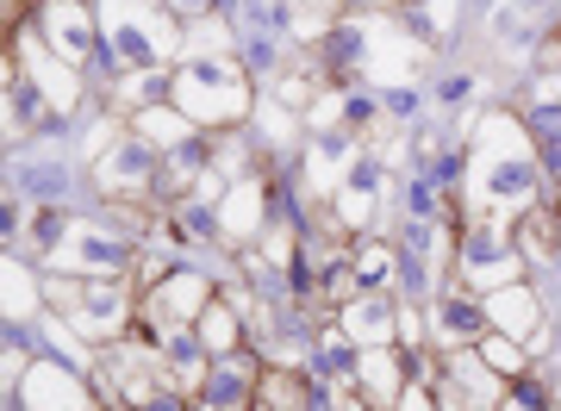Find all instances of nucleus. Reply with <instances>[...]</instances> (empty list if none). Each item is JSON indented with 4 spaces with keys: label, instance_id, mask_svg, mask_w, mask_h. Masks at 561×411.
Instances as JSON below:
<instances>
[{
    "label": "nucleus",
    "instance_id": "nucleus-17",
    "mask_svg": "<svg viewBox=\"0 0 561 411\" xmlns=\"http://www.w3.org/2000/svg\"><path fill=\"white\" fill-rule=\"evenodd\" d=\"M393 312H400V306H393L387 294H350L337 324H343V336H350L356 350H375V343H393Z\"/></svg>",
    "mask_w": 561,
    "mask_h": 411
},
{
    "label": "nucleus",
    "instance_id": "nucleus-22",
    "mask_svg": "<svg viewBox=\"0 0 561 411\" xmlns=\"http://www.w3.org/2000/svg\"><path fill=\"white\" fill-rule=\"evenodd\" d=\"M280 7H287L280 20H287V32L300 44L331 38V32H337V13H343V0H280Z\"/></svg>",
    "mask_w": 561,
    "mask_h": 411
},
{
    "label": "nucleus",
    "instance_id": "nucleus-26",
    "mask_svg": "<svg viewBox=\"0 0 561 411\" xmlns=\"http://www.w3.org/2000/svg\"><path fill=\"white\" fill-rule=\"evenodd\" d=\"M213 175H219V181H243V175H250V144H243V137H225L219 150H213Z\"/></svg>",
    "mask_w": 561,
    "mask_h": 411
},
{
    "label": "nucleus",
    "instance_id": "nucleus-25",
    "mask_svg": "<svg viewBox=\"0 0 561 411\" xmlns=\"http://www.w3.org/2000/svg\"><path fill=\"white\" fill-rule=\"evenodd\" d=\"M474 355H481V362H486L493 374H500V380H518V374H524L518 343H512V336H500V331H486L481 343H474Z\"/></svg>",
    "mask_w": 561,
    "mask_h": 411
},
{
    "label": "nucleus",
    "instance_id": "nucleus-28",
    "mask_svg": "<svg viewBox=\"0 0 561 411\" xmlns=\"http://www.w3.org/2000/svg\"><path fill=\"white\" fill-rule=\"evenodd\" d=\"M262 262H268V269H294V231H275V225H268V231H262Z\"/></svg>",
    "mask_w": 561,
    "mask_h": 411
},
{
    "label": "nucleus",
    "instance_id": "nucleus-1",
    "mask_svg": "<svg viewBox=\"0 0 561 411\" xmlns=\"http://www.w3.org/2000/svg\"><path fill=\"white\" fill-rule=\"evenodd\" d=\"M468 206L486 225H512L530 206H542V162L537 144L512 113H486L474 125V150H468Z\"/></svg>",
    "mask_w": 561,
    "mask_h": 411
},
{
    "label": "nucleus",
    "instance_id": "nucleus-13",
    "mask_svg": "<svg viewBox=\"0 0 561 411\" xmlns=\"http://www.w3.org/2000/svg\"><path fill=\"white\" fill-rule=\"evenodd\" d=\"M431 336H437L443 350H474L486 336V306H481V294L474 287H443L437 294V306H431Z\"/></svg>",
    "mask_w": 561,
    "mask_h": 411
},
{
    "label": "nucleus",
    "instance_id": "nucleus-24",
    "mask_svg": "<svg viewBox=\"0 0 561 411\" xmlns=\"http://www.w3.org/2000/svg\"><path fill=\"white\" fill-rule=\"evenodd\" d=\"M518 255H561V213L556 206H530V213L518 218Z\"/></svg>",
    "mask_w": 561,
    "mask_h": 411
},
{
    "label": "nucleus",
    "instance_id": "nucleus-7",
    "mask_svg": "<svg viewBox=\"0 0 561 411\" xmlns=\"http://www.w3.org/2000/svg\"><path fill=\"white\" fill-rule=\"evenodd\" d=\"M88 169H94V187H101L113 206H144L162 181V150H150L138 132H125V137H113Z\"/></svg>",
    "mask_w": 561,
    "mask_h": 411
},
{
    "label": "nucleus",
    "instance_id": "nucleus-3",
    "mask_svg": "<svg viewBox=\"0 0 561 411\" xmlns=\"http://www.w3.org/2000/svg\"><path fill=\"white\" fill-rule=\"evenodd\" d=\"M44 299L57 306V318H69L88 343H119L131 331V281H106V274H50Z\"/></svg>",
    "mask_w": 561,
    "mask_h": 411
},
{
    "label": "nucleus",
    "instance_id": "nucleus-2",
    "mask_svg": "<svg viewBox=\"0 0 561 411\" xmlns=\"http://www.w3.org/2000/svg\"><path fill=\"white\" fill-rule=\"evenodd\" d=\"M169 106H175L187 125H238V118L256 113V88H250V69H243L231 50H181L169 62Z\"/></svg>",
    "mask_w": 561,
    "mask_h": 411
},
{
    "label": "nucleus",
    "instance_id": "nucleus-6",
    "mask_svg": "<svg viewBox=\"0 0 561 411\" xmlns=\"http://www.w3.org/2000/svg\"><path fill=\"white\" fill-rule=\"evenodd\" d=\"M44 262L57 274H106V281H125V269L138 262V250L119 231L94 225V218H62L57 237L44 243Z\"/></svg>",
    "mask_w": 561,
    "mask_h": 411
},
{
    "label": "nucleus",
    "instance_id": "nucleus-4",
    "mask_svg": "<svg viewBox=\"0 0 561 411\" xmlns=\"http://www.w3.org/2000/svg\"><path fill=\"white\" fill-rule=\"evenodd\" d=\"M101 32L125 69H162L181 50V25L162 0H101Z\"/></svg>",
    "mask_w": 561,
    "mask_h": 411
},
{
    "label": "nucleus",
    "instance_id": "nucleus-27",
    "mask_svg": "<svg viewBox=\"0 0 561 411\" xmlns=\"http://www.w3.org/2000/svg\"><path fill=\"white\" fill-rule=\"evenodd\" d=\"M256 125H262L268 137H275V144H294V137H300V118L280 113V106H256Z\"/></svg>",
    "mask_w": 561,
    "mask_h": 411
},
{
    "label": "nucleus",
    "instance_id": "nucleus-23",
    "mask_svg": "<svg viewBox=\"0 0 561 411\" xmlns=\"http://www.w3.org/2000/svg\"><path fill=\"white\" fill-rule=\"evenodd\" d=\"M393 269H400V255L387 250V243H362L356 262H350V287L356 294H387L393 287Z\"/></svg>",
    "mask_w": 561,
    "mask_h": 411
},
{
    "label": "nucleus",
    "instance_id": "nucleus-16",
    "mask_svg": "<svg viewBox=\"0 0 561 411\" xmlns=\"http://www.w3.org/2000/svg\"><path fill=\"white\" fill-rule=\"evenodd\" d=\"M486 306V331L512 336V343H530V336L542 331V306L537 294L524 287V281H512V287H493V294H481Z\"/></svg>",
    "mask_w": 561,
    "mask_h": 411
},
{
    "label": "nucleus",
    "instance_id": "nucleus-21",
    "mask_svg": "<svg viewBox=\"0 0 561 411\" xmlns=\"http://www.w3.org/2000/svg\"><path fill=\"white\" fill-rule=\"evenodd\" d=\"M131 132H138L150 150H162V157H169V150H181V144L194 137V125H187L175 106H138V113H131Z\"/></svg>",
    "mask_w": 561,
    "mask_h": 411
},
{
    "label": "nucleus",
    "instance_id": "nucleus-14",
    "mask_svg": "<svg viewBox=\"0 0 561 411\" xmlns=\"http://www.w3.org/2000/svg\"><path fill=\"white\" fill-rule=\"evenodd\" d=\"M356 399L368 411H393V399H400L405 387V355L393 350V343H375V350H356Z\"/></svg>",
    "mask_w": 561,
    "mask_h": 411
},
{
    "label": "nucleus",
    "instance_id": "nucleus-10",
    "mask_svg": "<svg viewBox=\"0 0 561 411\" xmlns=\"http://www.w3.org/2000/svg\"><path fill=\"white\" fill-rule=\"evenodd\" d=\"M20 406L25 411H94V392H88V380L76 368H62V362H25Z\"/></svg>",
    "mask_w": 561,
    "mask_h": 411
},
{
    "label": "nucleus",
    "instance_id": "nucleus-19",
    "mask_svg": "<svg viewBox=\"0 0 561 411\" xmlns=\"http://www.w3.org/2000/svg\"><path fill=\"white\" fill-rule=\"evenodd\" d=\"M250 411H312V392H306L300 368H280V362L256 368V399H250Z\"/></svg>",
    "mask_w": 561,
    "mask_h": 411
},
{
    "label": "nucleus",
    "instance_id": "nucleus-9",
    "mask_svg": "<svg viewBox=\"0 0 561 411\" xmlns=\"http://www.w3.org/2000/svg\"><path fill=\"white\" fill-rule=\"evenodd\" d=\"M20 76L25 88L50 106V113H76V100H81V69H69V62L44 44V32H20Z\"/></svg>",
    "mask_w": 561,
    "mask_h": 411
},
{
    "label": "nucleus",
    "instance_id": "nucleus-15",
    "mask_svg": "<svg viewBox=\"0 0 561 411\" xmlns=\"http://www.w3.org/2000/svg\"><path fill=\"white\" fill-rule=\"evenodd\" d=\"M219 231L231 243H250V237L268 231V181L262 175H243L219 194Z\"/></svg>",
    "mask_w": 561,
    "mask_h": 411
},
{
    "label": "nucleus",
    "instance_id": "nucleus-29",
    "mask_svg": "<svg viewBox=\"0 0 561 411\" xmlns=\"http://www.w3.org/2000/svg\"><path fill=\"white\" fill-rule=\"evenodd\" d=\"M393 411H443V406H437V392L424 387V380H405L400 399H393Z\"/></svg>",
    "mask_w": 561,
    "mask_h": 411
},
{
    "label": "nucleus",
    "instance_id": "nucleus-5",
    "mask_svg": "<svg viewBox=\"0 0 561 411\" xmlns=\"http://www.w3.org/2000/svg\"><path fill=\"white\" fill-rule=\"evenodd\" d=\"M206 306H213V281L194 274V269H175V274H162L157 287L138 299V324L157 336L162 355H175L181 343L194 336V324H201Z\"/></svg>",
    "mask_w": 561,
    "mask_h": 411
},
{
    "label": "nucleus",
    "instance_id": "nucleus-11",
    "mask_svg": "<svg viewBox=\"0 0 561 411\" xmlns=\"http://www.w3.org/2000/svg\"><path fill=\"white\" fill-rule=\"evenodd\" d=\"M381 194H387V157H375V150L350 157L343 162V175H337V187H331L337 225H368L375 206H381Z\"/></svg>",
    "mask_w": 561,
    "mask_h": 411
},
{
    "label": "nucleus",
    "instance_id": "nucleus-12",
    "mask_svg": "<svg viewBox=\"0 0 561 411\" xmlns=\"http://www.w3.org/2000/svg\"><path fill=\"white\" fill-rule=\"evenodd\" d=\"M44 44L57 50L69 69H88L94 50H101V25L81 0H44Z\"/></svg>",
    "mask_w": 561,
    "mask_h": 411
},
{
    "label": "nucleus",
    "instance_id": "nucleus-31",
    "mask_svg": "<svg viewBox=\"0 0 561 411\" xmlns=\"http://www.w3.org/2000/svg\"><path fill=\"white\" fill-rule=\"evenodd\" d=\"M162 7H175V13H187V20H194V13H206V7H213V0H162Z\"/></svg>",
    "mask_w": 561,
    "mask_h": 411
},
{
    "label": "nucleus",
    "instance_id": "nucleus-32",
    "mask_svg": "<svg viewBox=\"0 0 561 411\" xmlns=\"http://www.w3.org/2000/svg\"><path fill=\"white\" fill-rule=\"evenodd\" d=\"M556 50H561V44H556Z\"/></svg>",
    "mask_w": 561,
    "mask_h": 411
},
{
    "label": "nucleus",
    "instance_id": "nucleus-18",
    "mask_svg": "<svg viewBox=\"0 0 561 411\" xmlns=\"http://www.w3.org/2000/svg\"><path fill=\"white\" fill-rule=\"evenodd\" d=\"M194 343H201L206 355H213V362H219V355H238L243 350V294L231 299V294H213V306H206L201 312V324H194Z\"/></svg>",
    "mask_w": 561,
    "mask_h": 411
},
{
    "label": "nucleus",
    "instance_id": "nucleus-30",
    "mask_svg": "<svg viewBox=\"0 0 561 411\" xmlns=\"http://www.w3.org/2000/svg\"><path fill=\"white\" fill-rule=\"evenodd\" d=\"M493 411H549V406H542V392H537V387H524V380H518V387H505V392H500V406H493Z\"/></svg>",
    "mask_w": 561,
    "mask_h": 411
},
{
    "label": "nucleus",
    "instance_id": "nucleus-8",
    "mask_svg": "<svg viewBox=\"0 0 561 411\" xmlns=\"http://www.w3.org/2000/svg\"><path fill=\"white\" fill-rule=\"evenodd\" d=\"M456 281L474 287V294H493V287H512V281H518V243L505 237V225H486L481 218V231L461 237Z\"/></svg>",
    "mask_w": 561,
    "mask_h": 411
},
{
    "label": "nucleus",
    "instance_id": "nucleus-20",
    "mask_svg": "<svg viewBox=\"0 0 561 411\" xmlns=\"http://www.w3.org/2000/svg\"><path fill=\"white\" fill-rule=\"evenodd\" d=\"M0 312L7 318H38L44 312V281L25 262L0 255Z\"/></svg>",
    "mask_w": 561,
    "mask_h": 411
}]
</instances>
